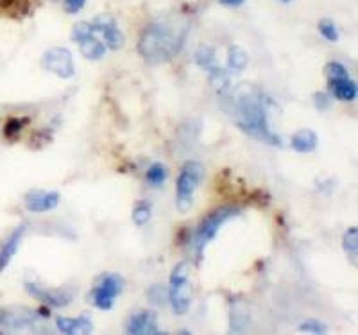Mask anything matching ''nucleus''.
I'll return each instance as SVG.
<instances>
[{
  "label": "nucleus",
  "mask_w": 358,
  "mask_h": 335,
  "mask_svg": "<svg viewBox=\"0 0 358 335\" xmlns=\"http://www.w3.org/2000/svg\"><path fill=\"white\" fill-rule=\"evenodd\" d=\"M49 315L47 308L33 311L27 307H9L0 308V327L4 328H24L31 327L38 321V318Z\"/></svg>",
  "instance_id": "9b49d317"
},
{
  "label": "nucleus",
  "mask_w": 358,
  "mask_h": 335,
  "mask_svg": "<svg viewBox=\"0 0 358 335\" xmlns=\"http://www.w3.org/2000/svg\"><path fill=\"white\" fill-rule=\"evenodd\" d=\"M319 142L317 133L310 127H303V129L296 131L292 135V148L297 152H312L315 151Z\"/></svg>",
  "instance_id": "f3484780"
},
{
  "label": "nucleus",
  "mask_w": 358,
  "mask_h": 335,
  "mask_svg": "<svg viewBox=\"0 0 358 335\" xmlns=\"http://www.w3.org/2000/svg\"><path fill=\"white\" fill-rule=\"evenodd\" d=\"M90 25L94 29V33L106 43L110 50L122 49L124 43H126L124 33L118 29L117 22L110 15H99V17H95L94 20L90 22Z\"/></svg>",
  "instance_id": "9d476101"
},
{
  "label": "nucleus",
  "mask_w": 358,
  "mask_h": 335,
  "mask_svg": "<svg viewBox=\"0 0 358 335\" xmlns=\"http://www.w3.org/2000/svg\"><path fill=\"white\" fill-rule=\"evenodd\" d=\"M242 210L238 206H231V205H226V206H220V208L213 210L212 213H208L206 217L203 219V222L199 224V228L196 229V233L192 235L190 238V250L192 253L196 255L197 260L203 258L204 250H206V245L217 237V233L219 229L222 228L229 219L233 217L241 215Z\"/></svg>",
  "instance_id": "7ed1b4c3"
},
{
  "label": "nucleus",
  "mask_w": 358,
  "mask_h": 335,
  "mask_svg": "<svg viewBox=\"0 0 358 335\" xmlns=\"http://www.w3.org/2000/svg\"><path fill=\"white\" fill-rule=\"evenodd\" d=\"M86 0H65V11L69 15H76V13L81 11L85 8Z\"/></svg>",
  "instance_id": "cd10ccee"
},
{
  "label": "nucleus",
  "mask_w": 358,
  "mask_h": 335,
  "mask_svg": "<svg viewBox=\"0 0 358 335\" xmlns=\"http://www.w3.org/2000/svg\"><path fill=\"white\" fill-rule=\"evenodd\" d=\"M59 205V192H47L41 188H34L31 192L25 194V206L29 212H50Z\"/></svg>",
  "instance_id": "4468645a"
},
{
  "label": "nucleus",
  "mask_w": 358,
  "mask_h": 335,
  "mask_svg": "<svg viewBox=\"0 0 358 335\" xmlns=\"http://www.w3.org/2000/svg\"><path fill=\"white\" fill-rule=\"evenodd\" d=\"M281 2H290V0H281Z\"/></svg>",
  "instance_id": "7c9ffc66"
},
{
  "label": "nucleus",
  "mask_w": 358,
  "mask_h": 335,
  "mask_svg": "<svg viewBox=\"0 0 358 335\" xmlns=\"http://www.w3.org/2000/svg\"><path fill=\"white\" fill-rule=\"evenodd\" d=\"M249 325V311L244 301H236L231 308V332H244Z\"/></svg>",
  "instance_id": "aec40b11"
},
{
  "label": "nucleus",
  "mask_w": 358,
  "mask_h": 335,
  "mask_svg": "<svg viewBox=\"0 0 358 335\" xmlns=\"http://www.w3.org/2000/svg\"><path fill=\"white\" fill-rule=\"evenodd\" d=\"M124 290V278L117 273H104L90 290V301L101 311H111L117 296Z\"/></svg>",
  "instance_id": "0eeeda50"
},
{
  "label": "nucleus",
  "mask_w": 358,
  "mask_h": 335,
  "mask_svg": "<svg viewBox=\"0 0 358 335\" xmlns=\"http://www.w3.org/2000/svg\"><path fill=\"white\" fill-rule=\"evenodd\" d=\"M158 287L159 285H152L151 289H149V299H151V301H155L156 305H162L163 299H165V298H162V296H165V289L159 290V294H158Z\"/></svg>",
  "instance_id": "c85d7f7f"
},
{
  "label": "nucleus",
  "mask_w": 358,
  "mask_h": 335,
  "mask_svg": "<svg viewBox=\"0 0 358 335\" xmlns=\"http://www.w3.org/2000/svg\"><path fill=\"white\" fill-rule=\"evenodd\" d=\"M167 180V169L162 164H152L151 167L147 169V181L152 187H159L163 181Z\"/></svg>",
  "instance_id": "5701e85b"
},
{
  "label": "nucleus",
  "mask_w": 358,
  "mask_h": 335,
  "mask_svg": "<svg viewBox=\"0 0 358 335\" xmlns=\"http://www.w3.org/2000/svg\"><path fill=\"white\" fill-rule=\"evenodd\" d=\"M25 124H29V119H18V117H13V119H9L4 126L6 138H9V140L17 138L18 133L24 129Z\"/></svg>",
  "instance_id": "b1692460"
},
{
  "label": "nucleus",
  "mask_w": 358,
  "mask_h": 335,
  "mask_svg": "<svg viewBox=\"0 0 358 335\" xmlns=\"http://www.w3.org/2000/svg\"><path fill=\"white\" fill-rule=\"evenodd\" d=\"M127 334L131 335H151L159 334L158 315L155 311H140L134 312L126 325Z\"/></svg>",
  "instance_id": "ddd939ff"
},
{
  "label": "nucleus",
  "mask_w": 358,
  "mask_h": 335,
  "mask_svg": "<svg viewBox=\"0 0 358 335\" xmlns=\"http://www.w3.org/2000/svg\"><path fill=\"white\" fill-rule=\"evenodd\" d=\"M25 290H27L29 294L33 296V298H36L38 301H41L43 305L52 308H62L72 301V294L66 292V290L47 289V287H41L40 283H34V282L25 283Z\"/></svg>",
  "instance_id": "f8f14e48"
},
{
  "label": "nucleus",
  "mask_w": 358,
  "mask_h": 335,
  "mask_svg": "<svg viewBox=\"0 0 358 335\" xmlns=\"http://www.w3.org/2000/svg\"><path fill=\"white\" fill-rule=\"evenodd\" d=\"M190 22L179 13H169L156 18L143 29L138 41V52L151 66L172 62L187 41Z\"/></svg>",
  "instance_id": "f257e3e1"
},
{
  "label": "nucleus",
  "mask_w": 358,
  "mask_h": 335,
  "mask_svg": "<svg viewBox=\"0 0 358 335\" xmlns=\"http://www.w3.org/2000/svg\"><path fill=\"white\" fill-rule=\"evenodd\" d=\"M342 248H344V253L348 255V258L351 260L353 266H357L358 258V228L357 226H351L346 229L344 237H342Z\"/></svg>",
  "instance_id": "6ab92c4d"
},
{
  "label": "nucleus",
  "mask_w": 358,
  "mask_h": 335,
  "mask_svg": "<svg viewBox=\"0 0 358 335\" xmlns=\"http://www.w3.org/2000/svg\"><path fill=\"white\" fill-rule=\"evenodd\" d=\"M220 4L226 6V8H238V6H242L245 2V0H219Z\"/></svg>",
  "instance_id": "c756f323"
},
{
  "label": "nucleus",
  "mask_w": 358,
  "mask_h": 335,
  "mask_svg": "<svg viewBox=\"0 0 358 335\" xmlns=\"http://www.w3.org/2000/svg\"><path fill=\"white\" fill-rule=\"evenodd\" d=\"M41 66L47 72H52L57 78L70 79L76 74V66H73V56L65 47H52L41 57Z\"/></svg>",
  "instance_id": "1a4fd4ad"
},
{
  "label": "nucleus",
  "mask_w": 358,
  "mask_h": 335,
  "mask_svg": "<svg viewBox=\"0 0 358 335\" xmlns=\"http://www.w3.org/2000/svg\"><path fill=\"white\" fill-rule=\"evenodd\" d=\"M233 113H235L236 126L245 135L260 142L271 143L276 148H283L280 136L268 126L267 101L268 99L258 90L257 86L242 83L233 92Z\"/></svg>",
  "instance_id": "f03ea898"
},
{
  "label": "nucleus",
  "mask_w": 358,
  "mask_h": 335,
  "mask_svg": "<svg viewBox=\"0 0 358 335\" xmlns=\"http://www.w3.org/2000/svg\"><path fill=\"white\" fill-rule=\"evenodd\" d=\"M24 233H25V226H18V228L9 235L8 241L2 244V248H0V273H2L9 264H11L13 257L17 255L22 238H24Z\"/></svg>",
  "instance_id": "dca6fc26"
},
{
  "label": "nucleus",
  "mask_w": 358,
  "mask_h": 335,
  "mask_svg": "<svg viewBox=\"0 0 358 335\" xmlns=\"http://www.w3.org/2000/svg\"><path fill=\"white\" fill-rule=\"evenodd\" d=\"M204 169L199 162H187V164L181 167V172L178 176V183H176V206L181 213H187L192 208V203H194V192L197 190V187L201 185L203 180Z\"/></svg>",
  "instance_id": "20e7f679"
},
{
  "label": "nucleus",
  "mask_w": 358,
  "mask_h": 335,
  "mask_svg": "<svg viewBox=\"0 0 358 335\" xmlns=\"http://www.w3.org/2000/svg\"><path fill=\"white\" fill-rule=\"evenodd\" d=\"M133 222L136 226H145L147 222L151 221L152 217V206L149 201L142 199L138 201V203H134L133 206Z\"/></svg>",
  "instance_id": "412c9836"
},
{
  "label": "nucleus",
  "mask_w": 358,
  "mask_h": 335,
  "mask_svg": "<svg viewBox=\"0 0 358 335\" xmlns=\"http://www.w3.org/2000/svg\"><path fill=\"white\" fill-rule=\"evenodd\" d=\"M319 33H321L322 38H326L328 41H337L338 40V31H337V25L330 20V18H322L319 22Z\"/></svg>",
  "instance_id": "393cba45"
},
{
  "label": "nucleus",
  "mask_w": 358,
  "mask_h": 335,
  "mask_svg": "<svg viewBox=\"0 0 358 335\" xmlns=\"http://www.w3.org/2000/svg\"><path fill=\"white\" fill-rule=\"evenodd\" d=\"M299 330L301 332H312V334H324L326 325L317 321V319H308L305 323L299 325Z\"/></svg>",
  "instance_id": "a878e982"
},
{
  "label": "nucleus",
  "mask_w": 358,
  "mask_h": 335,
  "mask_svg": "<svg viewBox=\"0 0 358 335\" xmlns=\"http://www.w3.org/2000/svg\"><path fill=\"white\" fill-rule=\"evenodd\" d=\"M326 79H328V92L331 97L344 103H351L357 99V83L348 74L346 66L338 62H331L324 69Z\"/></svg>",
  "instance_id": "423d86ee"
},
{
  "label": "nucleus",
  "mask_w": 358,
  "mask_h": 335,
  "mask_svg": "<svg viewBox=\"0 0 358 335\" xmlns=\"http://www.w3.org/2000/svg\"><path fill=\"white\" fill-rule=\"evenodd\" d=\"M228 65L233 70H244L249 65V54L241 45H231L228 50Z\"/></svg>",
  "instance_id": "4be33fe9"
},
{
  "label": "nucleus",
  "mask_w": 358,
  "mask_h": 335,
  "mask_svg": "<svg viewBox=\"0 0 358 335\" xmlns=\"http://www.w3.org/2000/svg\"><path fill=\"white\" fill-rule=\"evenodd\" d=\"M190 264L181 262L171 273V289L169 299L176 314H187L192 305V285H190Z\"/></svg>",
  "instance_id": "39448f33"
},
{
  "label": "nucleus",
  "mask_w": 358,
  "mask_h": 335,
  "mask_svg": "<svg viewBox=\"0 0 358 335\" xmlns=\"http://www.w3.org/2000/svg\"><path fill=\"white\" fill-rule=\"evenodd\" d=\"M313 99H315V106H317V110L324 111V110H330V108H331V95L321 94V92H317Z\"/></svg>",
  "instance_id": "bb28decb"
},
{
  "label": "nucleus",
  "mask_w": 358,
  "mask_h": 335,
  "mask_svg": "<svg viewBox=\"0 0 358 335\" xmlns=\"http://www.w3.org/2000/svg\"><path fill=\"white\" fill-rule=\"evenodd\" d=\"M72 40L81 49V54L90 62H99L108 52L106 43L94 33L90 22H79L72 29Z\"/></svg>",
  "instance_id": "6e6552de"
},
{
  "label": "nucleus",
  "mask_w": 358,
  "mask_h": 335,
  "mask_svg": "<svg viewBox=\"0 0 358 335\" xmlns=\"http://www.w3.org/2000/svg\"><path fill=\"white\" fill-rule=\"evenodd\" d=\"M196 63L199 66H203L204 70H208V72L212 74V78L224 74L222 70L219 69V63H217V57H215V50H213L212 47L201 45L196 52Z\"/></svg>",
  "instance_id": "a211bd4d"
},
{
  "label": "nucleus",
  "mask_w": 358,
  "mask_h": 335,
  "mask_svg": "<svg viewBox=\"0 0 358 335\" xmlns=\"http://www.w3.org/2000/svg\"><path fill=\"white\" fill-rule=\"evenodd\" d=\"M56 327L62 334L76 335V334H92L94 332V323L88 315H81V318H59L56 319Z\"/></svg>",
  "instance_id": "2eb2a0df"
}]
</instances>
